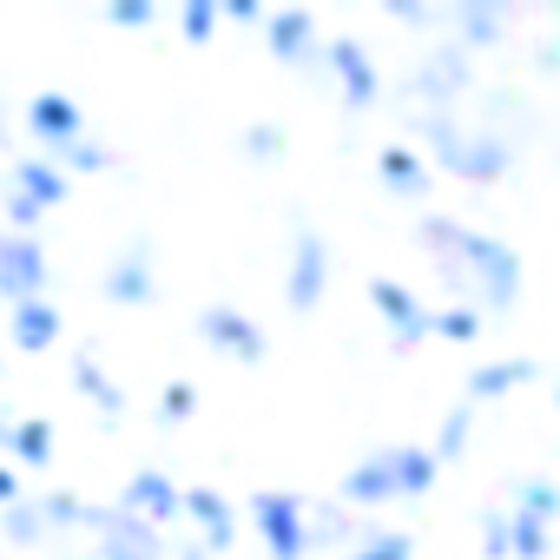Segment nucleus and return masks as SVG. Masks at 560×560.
<instances>
[{"mask_svg": "<svg viewBox=\"0 0 560 560\" xmlns=\"http://www.w3.org/2000/svg\"><path fill=\"white\" fill-rule=\"evenodd\" d=\"M337 501H343V508H383V501H396V481H389V455L376 448V455L350 462V475H343Z\"/></svg>", "mask_w": 560, "mask_h": 560, "instance_id": "nucleus-21", "label": "nucleus"}, {"mask_svg": "<svg viewBox=\"0 0 560 560\" xmlns=\"http://www.w3.org/2000/svg\"><path fill=\"white\" fill-rule=\"evenodd\" d=\"M534 376H540V363H534V357H494V363L468 370V383H462V402H468V409H475V402H501V396L527 389Z\"/></svg>", "mask_w": 560, "mask_h": 560, "instance_id": "nucleus-17", "label": "nucleus"}, {"mask_svg": "<svg viewBox=\"0 0 560 560\" xmlns=\"http://www.w3.org/2000/svg\"><path fill=\"white\" fill-rule=\"evenodd\" d=\"M389 455V481H396V501H422L435 481H442V462L422 448V442H396V448H383Z\"/></svg>", "mask_w": 560, "mask_h": 560, "instance_id": "nucleus-20", "label": "nucleus"}, {"mask_svg": "<svg viewBox=\"0 0 560 560\" xmlns=\"http://www.w3.org/2000/svg\"><path fill=\"white\" fill-rule=\"evenodd\" d=\"M8 191H14V198H27L34 211H60V205H67V191H73V178H67V172L40 152V159H14Z\"/></svg>", "mask_w": 560, "mask_h": 560, "instance_id": "nucleus-16", "label": "nucleus"}, {"mask_svg": "<svg viewBox=\"0 0 560 560\" xmlns=\"http://www.w3.org/2000/svg\"><path fill=\"white\" fill-rule=\"evenodd\" d=\"M376 178H383V191H396V198H429V185H435V172H429V159H422L416 145H383V152H376Z\"/></svg>", "mask_w": 560, "mask_h": 560, "instance_id": "nucleus-18", "label": "nucleus"}, {"mask_svg": "<svg viewBox=\"0 0 560 560\" xmlns=\"http://www.w3.org/2000/svg\"><path fill=\"white\" fill-rule=\"evenodd\" d=\"M106 298H113V304H152V298H159V264H152L145 237H132V244L106 264Z\"/></svg>", "mask_w": 560, "mask_h": 560, "instance_id": "nucleus-15", "label": "nucleus"}, {"mask_svg": "<svg viewBox=\"0 0 560 560\" xmlns=\"http://www.w3.org/2000/svg\"><path fill=\"white\" fill-rule=\"evenodd\" d=\"M324 27H317V14L311 8H270L264 14V54L277 60V67H311V60H324Z\"/></svg>", "mask_w": 560, "mask_h": 560, "instance_id": "nucleus-7", "label": "nucleus"}, {"mask_svg": "<svg viewBox=\"0 0 560 560\" xmlns=\"http://www.w3.org/2000/svg\"><path fill=\"white\" fill-rule=\"evenodd\" d=\"M481 330H488V317L475 304H462V298L442 304V311H429V337H442V343H462L468 350V343H481Z\"/></svg>", "mask_w": 560, "mask_h": 560, "instance_id": "nucleus-27", "label": "nucleus"}, {"mask_svg": "<svg viewBox=\"0 0 560 560\" xmlns=\"http://www.w3.org/2000/svg\"><path fill=\"white\" fill-rule=\"evenodd\" d=\"M40 514H47V527H86V501H80L73 488L40 494Z\"/></svg>", "mask_w": 560, "mask_h": 560, "instance_id": "nucleus-36", "label": "nucleus"}, {"mask_svg": "<svg viewBox=\"0 0 560 560\" xmlns=\"http://www.w3.org/2000/svg\"><path fill=\"white\" fill-rule=\"evenodd\" d=\"M60 330H67V324H60V311H54L47 298H34V304H14V311H8V337H14V350H21V357L54 350V343H60Z\"/></svg>", "mask_w": 560, "mask_h": 560, "instance_id": "nucleus-19", "label": "nucleus"}, {"mask_svg": "<svg viewBox=\"0 0 560 560\" xmlns=\"http://www.w3.org/2000/svg\"><path fill=\"white\" fill-rule=\"evenodd\" d=\"M324 291H330V244H324V231L298 224V237H291V270H284V304H291L298 317H311V311L324 304Z\"/></svg>", "mask_w": 560, "mask_h": 560, "instance_id": "nucleus-5", "label": "nucleus"}, {"mask_svg": "<svg viewBox=\"0 0 560 560\" xmlns=\"http://www.w3.org/2000/svg\"><path fill=\"white\" fill-rule=\"evenodd\" d=\"M185 527L198 534V547L205 553H231L237 547V508H231V494H218V488H185Z\"/></svg>", "mask_w": 560, "mask_h": 560, "instance_id": "nucleus-13", "label": "nucleus"}, {"mask_svg": "<svg viewBox=\"0 0 560 560\" xmlns=\"http://www.w3.org/2000/svg\"><path fill=\"white\" fill-rule=\"evenodd\" d=\"M237 145L257 159V165H277V159H284L291 152V139H284V126H264V119H250L244 132H237Z\"/></svg>", "mask_w": 560, "mask_h": 560, "instance_id": "nucleus-33", "label": "nucleus"}, {"mask_svg": "<svg viewBox=\"0 0 560 560\" xmlns=\"http://www.w3.org/2000/svg\"><path fill=\"white\" fill-rule=\"evenodd\" d=\"M73 389H80V396H86L100 416H113V422L126 416V389H119V383H113V376H106L93 357H73Z\"/></svg>", "mask_w": 560, "mask_h": 560, "instance_id": "nucleus-25", "label": "nucleus"}, {"mask_svg": "<svg viewBox=\"0 0 560 560\" xmlns=\"http://www.w3.org/2000/svg\"><path fill=\"white\" fill-rule=\"evenodd\" d=\"M324 67H330V80H337V93H343L350 113H370L383 100V73H376V60H370L363 40H350V34L324 40Z\"/></svg>", "mask_w": 560, "mask_h": 560, "instance_id": "nucleus-8", "label": "nucleus"}, {"mask_svg": "<svg viewBox=\"0 0 560 560\" xmlns=\"http://www.w3.org/2000/svg\"><path fill=\"white\" fill-rule=\"evenodd\" d=\"M540 73H560V40H547V47H540Z\"/></svg>", "mask_w": 560, "mask_h": 560, "instance_id": "nucleus-42", "label": "nucleus"}, {"mask_svg": "<svg viewBox=\"0 0 560 560\" xmlns=\"http://www.w3.org/2000/svg\"><path fill=\"white\" fill-rule=\"evenodd\" d=\"M468 435H475V409H468V402H455V409L442 416V429H435L429 455H435V462H455V455H468Z\"/></svg>", "mask_w": 560, "mask_h": 560, "instance_id": "nucleus-30", "label": "nucleus"}, {"mask_svg": "<svg viewBox=\"0 0 560 560\" xmlns=\"http://www.w3.org/2000/svg\"><path fill=\"white\" fill-rule=\"evenodd\" d=\"M508 514H534V521H560V481H547V475H514L508 481Z\"/></svg>", "mask_w": 560, "mask_h": 560, "instance_id": "nucleus-24", "label": "nucleus"}, {"mask_svg": "<svg viewBox=\"0 0 560 560\" xmlns=\"http://www.w3.org/2000/svg\"><path fill=\"white\" fill-rule=\"evenodd\" d=\"M481 553L488 560H508V508H488L481 514Z\"/></svg>", "mask_w": 560, "mask_h": 560, "instance_id": "nucleus-38", "label": "nucleus"}, {"mask_svg": "<svg viewBox=\"0 0 560 560\" xmlns=\"http://www.w3.org/2000/svg\"><path fill=\"white\" fill-rule=\"evenodd\" d=\"M0 534H8L14 547H40L47 540V514H40V501H14V508H0Z\"/></svg>", "mask_w": 560, "mask_h": 560, "instance_id": "nucleus-29", "label": "nucleus"}, {"mask_svg": "<svg viewBox=\"0 0 560 560\" xmlns=\"http://www.w3.org/2000/svg\"><path fill=\"white\" fill-rule=\"evenodd\" d=\"M389 14H396V21H409V27H429V21H442L435 8H422V0H389Z\"/></svg>", "mask_w": 560, "mask_h": 560, "instance_id": "nucleus-40", "label": "nucleus"}, {"mask_svg": "<svg viewBox=\"0 0 560 560\" xmlns=\"http://www.w3.org/2000/svg\"><path fill=\"white\" fill-rule=\"evenodd\" d=\"M47 277H54V264H47V244L40 237H8L0 231V304H34V298H47Z\"/></svg>", "mask_w": 560, "mask_h": 560, "instance_id": "nucleus-6", "label": "nucleus"}, {"mask_svg": "<svg viewBox=\"0 0 560 560\" xmlns=\"http://www.w3.org/2000/svg\"><path fill=\"white\" fill-rule=\"evenodd\" d=\"M8 455L21 468H54V422L47 416H21L14 435H8Z\"/></svg>", "mask_w": 560, "mask_h": 560, "instance_id": "nucleus-26", "label": "nucleus"}, {"mask_svg": "<svg viewBox=\"0 0 560 560\" xmlns=\"http://www.w3.org/2000/svg\"><path fill=\"white\" fill-rule=\"evenodd\" d=\"M304 534H311V553H337V547L350 553L363 527H350L343 501H324V508H304Z\"/></svg>", "mask_w": 560, "mask_h": 560, "instance_id": "nucleus-22", "label": "nucleus"}, {"mask_svg": "<svg viewBox=\"0 0 560 560\" xmlns=\"http://www.w3.org/2000/svg\"><path fill=\"white\" fill-rule=\"evenodd\" d=\"M553 409H560V383H553Z\"/></svg>", "mask_w": 560, "mask_h": 560, "instance_id": "nucleus-45", "label": "nucleus"}, {"mask_svg": "<svg viewBox=\"0 0 560 560\" xmlns=\"http://www.w3.org/2000/svg\"><path fill=\"white\" fill-rule=\"evenodd\" d=\"M119 508H126V514H139V521H145V527H159V534L185 527V488H178L165 468H132V475H126Z\"/></svg>", "mask_w": 560, "mask_h": 560, "instance_id": "nucleus-10", "label": "nucleus"}, {"mask_svg": "<svg viewBox=\"0 0 560 560\" xmlns=\"http://www.w3.org/2000/svg\"><path fill=\"white\" fill-rule=\"evenodd\" d=\"M54 165H60L67 178H93V172H106V165H113V152H106L100 139H73L67 152H54Z\"/></svg>", "mask_w": 560, "mask_h": 560, "instance_id": "nucleus-32", "label": "nucleus"}, {"mask_svg": "<svg viewBox=\"0 0 560 560\" xmlns=\"http://www.w3.org/2000/svg\"><path fill=\"white\" fill-rule=\"evenodd\" d=\"M86 527H93V540H100L93 560H172V534L145 527V521L126 514V508H86Z\"/></svg>", "mask_w": 560, "mask_h": 560, "instance_id": "nucleus-4", "label": "nucleus"}, {"mask_svg": "<svg viewBox=\"0 0 560 560\" xmlns=\"http://www.w3.org/2000/svg\"><path fill=\"white\" fill-rule=\"evenodd\" d=\"M409 132H416V152L429 159V172L442 165L462 185H494L514 165V145L494 126H468L462 113H442V106H409Z\"/></svg>", "mask_w": 560, "mask_h": 560, "instance_id": "nucleus-2", "label": "nucleus"}, {"mask_svg": "<svg viewBox=\"0 0 560 560\" xmlns=\"http://www.w3.org/2000/svg\"><path fill=\"white\" fill-rule=\"evenodd\" d=\"M218 21H237V27H264V8H257V0H218Z\"/></svg>", "mask_w": 560, "mask_h": 560, "instance_id": "nucleus-39", "label": "nucleus"}, {"mask_svg": "<svg viewBox=\"0 0 560 560\" xmlns=\"http://www.w3.org/2000/svg\"><path fill=\"white\" fill-rule=\"evenodd\" d=\"M416 244L435 250V264H442L448 284L462 291V304H475V311H508V304L521 298V270H527V264H521V250H514L508 237L429 211V218H416Z\"/></svg>", "mask_w": 560, "mask_h": 560, "instance_id": "nucleus-1", "label": "nucleus"}, {"mask_svg": "<svg viewBox=\"0 0 560 560\" xmlns=\"http://www.w3.org/2000/svg\"><path fill=\"white\" fill-rule=\"evenodd\" d=\"M191 416H198V389H191V383H165V389H159V422L178 429V422H191Z\"/></svg>", "mask_w": 560, "mask_h": 560, "instance_id": "nucleus-35", "label": "nucleus"}, {"mask_svg": "<svg viewBox=\"0 0 560 560\" xmlns=\"http://www.w3.org/2000/svg\"><path fill=\"white\" fill-rule=\"evenodd\" d=\"M0 139H8V113H0Z\"/></svg>", "mask_w": 560, "mask_h": 560, "instance_id": "nucleus-44", "label": "nucleus"}, {"mask_svg": "<svg viewBox=\"0 0 560 560\" xmlns=\"http://www.w3.org/2000/svg\"><path fill=\"white\" fill-rule=\"evenodd\" d=\"M448 27L462 34L455 47L468 54V47H494V40H501V27H508V14L494 8V0H462V8L448 14Z\"/></svg>", "mask_w": 560, "mask_h": 560, "instance_id": "nucleus-23", "label": "nucleus"}, {"mask_svg": "<svg viewBox=\"0 0 560 560\" xmlns=\"http://www.w3.org/2000/svg\"><path fill=\"white\" fill-rule=\"evenodd\" d=\"M191 330H198V343H211V350L231 357V363H264V357H270V337H264L244 311H231V304H205Z\"/></svg>", "mask_w": 560, "mask_h": 560, "instance_id": "nucleus-11", "label": "nucleus"}, {"mask_svg": "<svg viewBox=\"0 0 560 560\" xmlns=\"http://www.w3.org/2000/svg\"><path fill=\"white\" fill-rule=\"evenodd\" d=\"M218 27H224V21H218V0H185V8H178V34H185L191 47H205Z\"/></svg>", "mask_w": 560, "mask_h": 560, "instance_id": "nucleus-34", "label": "nucleus"}, {"mask_svg": "<svg viewBox=\"0 0 560 560\" xmlns=\"http://www.w3.org/2000/svg\"><path fill=\"white\" fill-rule=\"evenodd\" d=\"M468 86H475V67H468L462 47H435V54H422L416 73H409V100H416V106H442V113H455V100H462Z\"/></svg>", "mask_w": 560, "mask_h": 560, "instance_id": "nucleus-9", "label": "nucleus"}, {"mask_svg": "<svg viewBox=\"0 0 560 560\" xmlns=\"http://www.w3.org/2000/svg\"><path fill=\"white\" fill-rule=\"evenodd\" d=\"M106 27H152L159 21V8H152V0H106Z\"/></svg>", "mask_w": 560, "mask_h": 560, "instance_id": "nucleus-37", "label": "nucleus"}, {"mask_svg": "<svg viewBox=\"0 0 560 560\" xmlns=\"http://www.w3.org/2000/svg\"><path fill=\"white\" fill-rule=\"evenodd\" d=\"M14 501H21V475L0 462V508H14Z\"/></svg>", "mask_w": 560, "mask_h": 560, "instance_id": "nucleus-41", "label": "nucleus"}, {"mask_svg": "<svg viewBox=\"0 0 560 560\" xmlns=\"http://www.w3.org/2000/svg\"><path fill=\"white\" fill-rule=\"evenodd\" d=\"M14 422H21L14 409H0V448H8V435H14Z\"/></svg>", "mask_w": 560, "mask_h": 560, "instance_id": "nucleus-43", "label": "nucleus"}, {"mask_svg": "<svg viewBox=\"0 0 560 560\" xmlns=\"http://www.w3.org/2000/svg\"><path fill=\"white\" fill-rule=\"evenodd\" d=\"M27 132L47 145V159L54 152H67L73 139H86V113H80V100L73 93H60V86H47V93H34L27 100Z\"/></svg>", "mask_w": 560, "mask_h": 560, "instance_id": "nucleus-12", "label": "nucleus"}, {"mask_svg": "<svg viewBox=\"0 0 560 560\" xmlns=\"http://www.w3.org/2000/svg\"><path fill=\"white\" fill-rule=\"evenodd\" d=\"M553 547V527L534 514H508V560H540Z\"/></svg>", "mask_w": 560, "mask_h": 560, "instance_id": "nucleus-31", "label": "nucleus"}, {"mask_svg": "<svg viewBox=\"0 0 560 560\" xmlns=\"http://www.w3.org/2000/svg\"><path fill=\"white\" fill-rule=\"evenodd\" d=\"M343 560H416V534H402V527H363Z\"/></svg>", "mask_w": 560, "mask_h": 560, "instance_id": "nucleus-28", "label": "nucleus"}, {"mask_svg": "<svg viewBox=\"0 0 560 560\" xmlns=\"http://www.w3.org/2000/svg\"><path fill=\"white\" fill-rule=\"evenodd\" d=\"M244 514H250V534L264 540L270 560H311V534H304V501H298V494L257 488V494L244 501Z\"/></svg>", "mask_w": 560, "mask_h": 560, "instance_id": "nucleus-3", "label": "nucleus"}, {"mask_svg": "<svg viewBox=\"0 0 560 560\" xmlns=\"http://www.w3.org/2000/svg\"><path fill=\"white\" fill-rule=\"evenodd\" d=\"M370 304H376V317L389 324L396 343H422L429 337V304L409 284H396V277H370Z\"/></svg>", "mask_w": 560, "mask_h": 560, "instance_id": "nucleus-14", "label": "nucleus"}]
</instances>
